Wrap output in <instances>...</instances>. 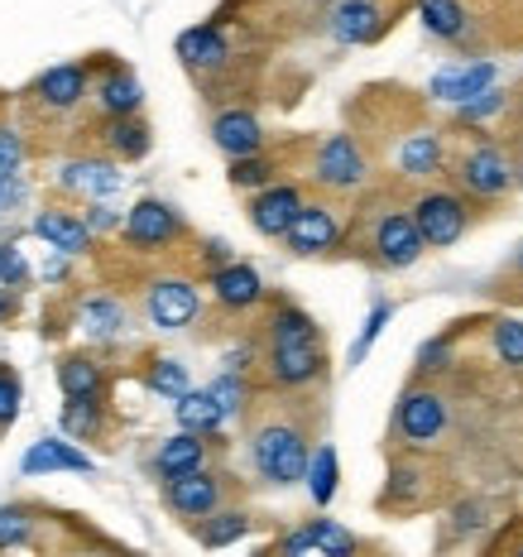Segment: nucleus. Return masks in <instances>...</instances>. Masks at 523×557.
Returning <instances> with one entry per match:
<instances>
[{"label": "nucleus", "instance_id": "nucleus-21", "mask_svg": "<svg viewBox=\"0 0 523 557\" xmlns=\"http://www.w3.org/2000/svg\"><path fill=\"white\" fill-rule=\"evenodd\" d=\"M34 236L49 240L58 255H83L91 246V226L83 216H67V212H39L34 216Z\"/></svg>", "mask_w": 523, "mask_h": 557}, {"label": "nucleus", "instance_id": "nucleus-2", "mask_svg": "<svg viewBox=\"0 0 523 557\" xmlns=\"http://www.w3.org/2000/svg\"><path fill=\"white\" fill-rule=\"evenodd\" d=\"M250 461H254V471H260V481L298 485L312 461L308 433L298 423H260L250 437Z\"/></svg>", "mask_w": 523, "mask_h": 557}, {"label": "nucleus", "instance_id": "nucleus-23", "mask_svg": "<svg viewBox=\"0 0 523 557\" xmlns=\"http://www.w3.org/2000/svg\"><path fill=\"white\" fill-rule=\"evenodd\" d=\"M418 20H423V29L433 34L441 44H461L471 29L466 20V5L461 0H418Z\"/></svg>", "mask_w": 523, "mask_h": 557}, {"label": "nucleus", "instance_id": "nucleus-16", "mask_svg": "<svg viewBox=\"0 0 523 557\" xmlns=\"http://www.w3.org/2000/svg\"><path fill=\"white\" fill-rule=\"evenodd\" d=\"M212 298L231 312H246L254 304H264V278H260L254 264L231 260L226 270H212Z\"/></svg>", "mask_w": 523, "mask_h": 557}, {"label": "nucleus", "instance_id": "nucleus-52", "mask_svg": "<svg viewBox=\"0 0 523 557\" xmlns=\"http://www.w3.org/2000/svg\"><path fill=\"white\" fill-rule=\"evenodd\" d=\"M514 557H523V543H519V548H514Z\"/></svg>", "mask_w": 523, "mask_h": 557}, {"label": "nucleus", "instance_id": "nucleus-36", "mask_svg": "<svg viewBox=\"0 0 523 557\" xmlns=\"http://www.w3.org/2000/svg\"><path fill=\"white\" fill-rule=\"evenodd\" d=\"M490 346L505 366L523 370V318H499L490 327Z\"/></svg>", "mask_w": 523, "mask_h": 557}, {"label": "nucleus", "instance_id": "nucleus-37", "mask_svg": "<svg viewBox=\"0 0 523 557\" xmlns=\"http://www.w3.org/2000/svg\"><path fill=\"white\" fill-rule=\"evenodd\" d=\"M394 322V304L389 298H375V308H370V318H365V327H360V336L351 342V366H360L370 356V346L379 342V332H385Z\"/></svg>", "mask_w": 523, "mask_h": 557}, {"label": "nucleus", "instance_id": "nucleus-49", "mask_svg": "<svg viewBox=\"0 0 523 557\" xmlns=\"http://www.w3.org/2000/svg\"><path fill=\"white\" fill-rule=\"evenodd\" d=\"M87 226H91V231H107V226H115V216L107 212V207H91V212H87Z\"/></svg>", "mask_w": 523, "mask_h": 557}, {"label": "nucleus", "instance_id": "nucleus-3", "mask_svg": "<svg viewBox=\"0 0 523 557\" xmlns=\"http://www.w3.org/2000/svg\"><path fill=\"white\" fill-rule=\"evenodd\" d=\"M394 433L403 437L413 451H427L441 443V433H447V399H441L437 389H403L399 394V409H394Z\"/></svg>", "mask_w": 523, "mask_h": 557}, {"label": "nucleus", "instance_id": "nucleus-33", "mask_svg": "<svg viewBox=\"0 0 523 557\" xmlns=\"http://www.w3.org/2000/svg\"><path fill=\"white\" fill-rule=\"evenodd\" d=\"M145 385L154 389L159 399L178 404L183 394L192 389V380H188V366H183V361H173V356H159V361H149V370H145Z\"/></svg>", "mask_w": 523, "mask_h": 557}, {"label": "nucleus", "instance_id": "nucleus-5", "mask_svg": "<svg viewBox=\"0 0 523 557\" xmlns=\"http://www.w3.org/2000/svg\"><path fill=\"white\" fill-rule=\"evenodd\" d=\"M413 222H418V231H423L427 250H447V246H457V240L466 236V226H471L466 197H457V193H447V188L423 193V197L413 202Z\"/></svg>", "mask_w": 523, "mask_h": 557}, {"label": "nucleus", "instance_id": "nucleus-51", "mask_svg": "<svg viewBox=\"0 0 523 557\" xmlns=\"http://www.w3.org/2000/svg\"><path fill=\"white\" fill-rule=\"evenodd\" d=\"M10 183V178H5ZM5 183H0V207H5Z\"/></svg>", "mask_w": 523, "mask_h": 557}, {"label": "nucleus", "instance_id": "nucleus-39", "mask_svg": "<svg viewBox=\"0 0 523 557\" xmlns=\"http://www.w3.org/2000/svg\"><path fill=\"white\" fill-rule=\"evenodd\" d=\"M505 107H509V97L499 87H490V91H481V97H471L466 107H457V121L461 125H485L490 115H499Z\"/></svg>", "mask_w": 523, "mask_h": 557}, {"label": "nucleus", "instance_id": "nucleus-26", "mask_svg": "<svg viewBox=\"0 0 523 557\" xmlns=\"http://www.w3.org/2000/svg\"><path fill=\"white\" fill-rule=\"evenodd\" d=\"M441 135L433 131H418L409 135L399 145V169H403V178H433V173H441Z\"/></svg>", "mask_w": 523, "mask_h": 557}, {"label": "nucleus", "instance_id": "nucleus-55", "mask_svg": "<svg viewBox=\"0 0 523 557\" xmlns=\"http://www.w3.org/2000/svg\"><path fill=\"white\" fill-rule=\"evenodd\" d=\"M519 145H523V139H519Z\"/></svg>", "mask_w": 523, "mask_h": 557}, {"label": "nucleus", "instance_id": "nucleus-28", "mask_svg": "<svg viewBox=\"0 0 523 557\" xmlns=\"http://www.w3.org/2000/svg\"><path fill=\"white\" fill-rule=\"evenodd\" d=\"M97 101L111 121H125V115H135L139 107H145V87H139L130 73H107L101 87H97Z\"/></svg>", "mask_w": 523, "mask_h": 557}, {"label": "nucleus", "instance_id": "nucleus-6", "mask_svg": "<svg viewBox=\"0 0 523 557\" xmlns=\"http://www.w3.org/2000/svg\"><path fill=\"white\" fill-rule=\"evenodd\" d=\"M365 149L356 145V135H327L312 154V178L322 183L327 193H356L365 183Z\"/></svg>", "mask_w": 523, "mask_h": 557}, {"label": "nucleus", "instance_id": "nucleus-20", "mask_svg": "<svg viewBox=\"0 0 523 557\" xmlns=\"http://www.w3.org/2000/svg\"><path fill=\"white\" fill-rule=\"evenodd\" d=\"M154 467H159V475H164V481H178V475L207 471V437L173 433L169 443H159V451H154Z\"/></svg>", "mask_w": 523, "mask_h": 557}, {"label": "nucleus", "instance_id": "nucleus-24", "mask_svg": "<svg viewBox=\"0 0 523 557\" xmlns=\"http://www.w3.org/2000/svg\"><path fill=\"white\" fill-rule=\"evenodd\" d=\"M83 91H87V67L83 63H58L39 77V97H43V107H53V111L77 107Z\"/></svg>", "mask_w": 523, "mask_h": 557}, {"label": "nucleus", "instance_id": "nucleus-50", "mask_svg": "<svg viewBox=\"0 0 523 557\" xmlns=\"http://www.w3.org/2000/svg\"><path fill=\"white\" fill-rule=\"evenodd\" d=\"M514 270L523 274V246H519V255H514Z\"/></svg>", "mask_w": 523, "mask_h": 557}, {"label": "nucleus", "instance_id": "nucleus-40", "mask_svg": "<svg viewBox=\"0 0 523 557\" xmlns=\"http://www.w3.org/2000/svg\"><path fill=\"white\" fill-rule=\"evenodd\" d=\"M423 485V471L409 467V461H394L389 467V491H385V505H409Z\"/></svg>", "mask_w": 523, "mask_h": 557}, {"label": "nucleus", "instance_id": "nucleus-1", "mask_svg": "<svg viewBox=\"0 0 523 557\" xmlns=\"http://www.w3.org/2000/svg\"><path fill=\"white\" fill-rule=\"evenodd\" d=\"M270 380L284 389H303L322 375L327 356H322V327L312 322L308 308L278 304L270 318V351H264Z\"/></svg>", "mask_w": 523, "mask_h": 557}, {"label": "nucleus", "instance_id": "nucleus-9", "mask_svg": "<svg viewBox=\"0 0 523 557\" xmlns=\"http://www.w3.org/2000/svg\"><path fill=\"white\" fill-rule=\"evenodd\" d=\"M389 15L379 0H336L327 10V34L346 49H360V44H375L385 34Z\"/></svg>", "mask_w": 523, "mask_h": 557}, {"label": "nucleus", "instance_id": "nucleus-19", "mask_svg": "<svg viewBox=\"0 0 523 557\" xmlns=\"http://www.w3.org/2000/svg\"><path fill=\"white\" fill-rule=\"evenodd\" d=\"M63 188L87 197H115L125 188V173L111 159H73V164H63Z\"/></svg>", "mask_w": 523, "mask_h": 557}, {"label": "nucleus", "instance_id": "nucleus-46", "mask_svg": "<svg viewBox=\"0 0 523 557\" xmlns=\"http://www.w3.org/2000/svg\"><path fill=\"white\" fill-rule=\"evenodd\" d=\"M481 529H485V505L481 500L457 505V533H481Z\"/></svg>", "mask_w": 523, "mask_h": 557}, {"label": "nucleus", "instance_id": "nucleus-30", "mask_svg": "<svg viewBox=\"0 0 523 557\" xmlns=\"http://www.w3.org/2000/svg\"><path fill=\"white\" fill-rule=\"evenodd\" d=\"M58 385H63L67 399H101V366L87 361V356H67L58 366Z\"/></svg>", "mask_w": 523, "mask_h": 557}, {"label": "nucleus", "instance_id": "nucleus-38", "mask_svg": "<svg viewBox=\"0 0 523 557\" xmlns=\"http://www.w3.org/2000/svg\"><path fill=\"white\" fill-rule=\"evenodd\" d=\"M63 428H67L73 437H97V433H101V404H97V399H67Z\"/></svg>", "mask_w": 523, "mask_h": 557}, {"label": "nucleus", "instance_id": "nucleus-7", "mask_svg": "<svg viewBox=\"0 0 523 557\" xmlns=\"http://www.w3.org/2000/svg\"><path fill=\"white\" fill-rule=\"evenodd\" d=\"M370 250H375V260L385 264V270H413L427 255V240H423V231H418L413 212H385L375 222V231H370Z\"/></svg>", "mask_w": 523, "mask_h": 557}, {"label": "nucleus", "instance_id": "nucleus-47", "mask_svg": "<svg viewBox=\"0 0 523 557\" xmlns=\"http://www.w3.org/2000/svg\"><path fill=\"white\" fill-rule=\"evenodd\" d=\"M312 553V539H308V524L284 533V543H278V557H308Z\"/></svg>", "mask_w": 523, "mask_h": 557}, {"label": "nucleus", "instance_id": "nucleus-27", "mask_svg": "<svg viewBox=\"0 0 523 557\" xmlns=\"http://www.w3.org/2000/svg\"><path fill=\"white\" fill-rule=\"evenodd\" d=\"M77 327H83L91 342H115V336H125V308L107 294L87 298V304L77 308Z\"/></svg>", "mask_w": 523, "mask_h": 557}, {"label": "nucleus", "instance_id": "nucleus-4", "mask_svg": "<svg viewBox=\"0 0 523 557\" xmlns=\"http://www.w3.org/2000/svg\"><path fill=\"white\" fill-rule=\"evenodd\" d=\"M457 183L471 197H481V202H495V197H505L509 188H519V169L505 149L485 139V145H471L466 154L457 159Z\"/></svg>", "mask_w": 523, "mask_h": 557}, {"label": "nucleus", "instance_id": "nucleus-25", "mask_svg": "<svg viewBox=\"0 0 523 557\" xmlns=\"http://www.w3.org/2000/svg\"><path fill=\"white\" fill-rule=\"evenodd\" d=\"M303 485H308V495H312V505H317V509H327L336 500V485H341V457H336L332 443L312 447V461H308Z\"/></svg>", "mask_w": 523, "mask_h": 557}, {"label": "nucleus", "instance_id": "nucleus-12", "mask_svg": "<svg viewBox=\"0 0 523 557\" xmlns=\"http://www.w3.org/2000/svg\"><path fill=\"white\" fill-rule=\"evenodd\" d=\"M303 207L308 202H303V193H298V183H274V188L250 197V226L260 231V236H270V240H284L288 231H294Z\"/></svg>", "mask_w": 523, "mask_h": 557}, {"label": "nucleus", "instance_id": "nucleus-43", "mask_svg": "<svg viewBox=\"0 0 523 557\" xmlns=\"http://www.w3.org/2000/svg\"><path fill=\"white\" fill-rule=\"evenodd\" d=\"M29 515L25 509H0V548H15V543L29 539Z\"/></svg>", "mask_w": 523, "mask_h": 557}, {"label": "nucleus", "instance_id": "nucleus-13", "mask_svg": "<svg viewBox=\"0 0 523 557\" xmlns=\"http://www.w3.org/2000/svg\"><path fill=\"white\" fill-rule=\"evenodd\" d=\"M284 246L294 255H303V260H312V255H327L341 246V222H336V212L327 202H308L303 212H298L294 231L284 236Z\"/></svg>", "mask_w": 523, "mask_h": 557}, {"label": "nucleus", "instance_id": "nucleus-48", "mask_svg": "<svg viewBox=\"0 0 523 557\" xmlns=\"http://www.w3.org/2000/svg\"><path fill=\"white\" fill-rule=\"evenodd\" d=\"M250 361H254L250 346H236V351H226V370H236V375H246Z\"/></svg>", "mask_w": 523, "mask_h": 557}, {"label": "nucleus", "instance_id": "nucleus-15", "mask_svg": "<svg viewBox=\"0 0 523 557\" xmlns=\"http://www.w3.org/2000/svg\"><path fill=\"white\" fill-rule=\"evenodd\" d=\"M164 500L183 519H212L221 509V475L192 471V475H178V481H164Z\"/></svg>", "mask_w": 523, "mask_h": 557}, {"label": "nucleus", "instance_id": "nucleus-8", "mask_svg": "<svg viewBox=\"0 0 523 557\" xmlns=\"http://www.w3.org/2000/svg\"><path fill=\"white\" fill-rule=\"evenodd\" d=\"M145 312L159 332H183L202 312V294L192 278H154L145 288Z\"/></svg>", "mask_w": 523, "mask_h": 557}, {"label": "nucleus", "instance_id": "nucleus-35", "mask_svg": "<svg viewBox=\"0 0 523 557\" xmlns=\"http://www.w3.org/2000/svg\"><path fill=\"white\" fill-rule=\"evenodd\" d=\"M212 399H216V409L226 413V418H240L246 413V399H250V389H246V375H236V370H221V375L212 380Z\"/></svg>", "mask_w": 523, "mask_h": 557}, {"label": "nucleus", "instance_id": "nucleus-31", "mask_svg": "<svg viewBox=\"0 0 523 557\" xmlns=\"http://www.w3.org/2000/svg\"><path fill=\"white\" fill-rule=\"evenodd\" d=\"M246 533H250V515H246V509H216L212 519H202L197 539H202V548H231V543H240Z\"/></svg>", "mask_w": 523, "mask_h": 557}, {"label": "nucleus", "instance_id": "nucleus-18", "mask_svg": "<svg viewBox=\"0 0 523 557\" xmlns=\"http://www.w3.org/2000/svg\"><path fill=\"white\" fill-rule=\"evenodd\" d=\"M20 471H25V475H53V471L87 475L91 471V457H87V451H77L73 443H63V437H43V443H34L25 451Z\"/></svg>", "mask_w": 523, "mask_h": 557}, {"label": "nucleus", "instance_id": "nucleus-11", "mask_svg": "<svg viewBox=\"0 0 523 557\" xmlns=\"http://www.w3.org/2000/svg\"><path fill=\"white\" fill-rule=\"evenodd\" d=\"M495 83H499V67L490 58H471V63H451V67H441V73H433L427 91H433L441 107H466L471 97L490 91Z\"/></svg>", "mask_w": 523, "mask_h": 557}, {"label": "nucleus", "instance_id": "nucleus-53", "mask_svg": "<svg viewBox=\"0 0 523 557\" xmlns=\"http://www.w3.org/2000/svg\"><path fill=\"white\" fill-rule=\"evenodd\" d=\"M254 557H274V553H254Z\"/></svg>", "mask_w": 523, "mask_h": 557}, {"label": "nucleus", "instance_id": "nucleus-17", "mask_svg": "<svg viewBox=\"0 0 523 557\" xmlns=\"http://www.w3.org/2000/svg\"><path fill=\"white\" fill-rule=\"evenodd\" d=\"M178 58L192 67V73H216V67L231 63V44H226V29L221 25H192L178 34Z\"/></svg>", "mask_w": 523, "mask_h": 557}, {"label": "nucleus", "instance_id": "nucleus-10", "mask_svg": "<svg viewBox=\"0 0 523 557\" xmlns=\"http://www.w3.org/2000/svg\"><path fill=\"white\" fill-rule=\"evenodd\" d=\"M178 236H183V216L159 197H145V202H135L125 212V240L139 250H164Z\"/></svg>", "mask_w": 523, "mask_h": 557}, {"label": "nucleus", "instance_id": "nucleus-22", "mask_svg": "<svg viewBox=\"0 0 523 557\" xmlns=\"http://www.w3.org/2000/svg\"><path fill=\"white\" fill-rule=\"evenodd\" d=\"M173 413H178V433H192V437H212V433H221V423H226L212 389H188L173 404Z\"/></svg>", "mask_w": 523, "mask_h": 557}, {"label": "nucleus", "instance_id": "nucleus-32", "mask_svg": "<svg viewBox=\"0 0 523 557\" xmlns=\"http://www.w3.org/2000/svg\"><path fill=\"white\" fill-rule=\"evenodd\" d=\"M308 539H312V553L317 557H356L360 553V539L346 524H336V519H308Z\"/></svg>", "mask_w": 523, "mask_h": 557}, {"label": "nucleus", "instance_id": "nucleus-44", "mask_svg": "<svg viewBox=\"0 0 523 557\" xmlns=\"http://www.w3.org/2000/svg\"><path fill=\"white\" fill-rule=\"evenodd\" d=\"M20 164H25V145H20L15 131H0V183L15 178Z\"/></svg>", "mask_w": 523, "mask_h": 557}, {"label": "nucleus", "instance_id": "nucleus-29", "mask_svg": "<svg viewBox=\"0 0 523 557\" xmlns=\"http://www.w3.org/2000/svg\"><path fill=\"white\" fill-rule=\"evenodd\" d=\"M107 145H111V154L121 159V164H135V159L149 154L154 135H149V125L139 121V115H125V121H111L107 125Z\"/></svg>", "mask_w": 523, "mask_h": 557}, {"label": "nucleus", "instance_id": "nucleus-34", "mask_svg": "<svg viewBox=\"0 0 523 557\" xmlns=\"http://www.w3.org/2000/svg\"><path fill=\"white\" fill-rule=\"evenodd\" d=\"M231 188H250V193H264V188H274V164L264 154H254V159H231Z\"/></svg>", "mask_w": 523, "mask_h": 557}, {"label": "nucleus", "instance_id": "nucleus-42", "mask_svg": "<svg viewBox=\"0 0 523 557\" xmlns=\"http://www.w3.org/2000/svg\"><path fill=\"white\" fill-rule=\"evenodd\" d=\"M29 278V260L15 240H0V284L5 288H20Z\"/></svg>", "mask_w": 523, "mask_h": 557}, {"label": "nucleus", "instance_id": "nucleus-54", "mask_svg": "<svg viewBox=\"0 0 523 557\" xmlns=\"http://www.w3.org/2000/svg\"><path fill=\"white\" fill-rule=\"evenodd\" d=\"M519 183H523V169H519Z\"/></svg>", "mask_w": 523, "mask_h": 557}, {"label": "nucleus", "instance_id": "nucleus-41", "mask_svg": "<svg viewBox=\"0 0 523 557\" xmlns=\"http://www.w3.org/2000/svg\"><path fill=\"white\" fill-rule=\"evenodd\" d=\"M418 370H423V375L451 370V336H427V342L418 346Z\"/></svg>", "mask_w": 523, "mask_h": 557}, {"label": "nucleus", "instance_id": "nucleus-45", "mask_svg": "<svg viewBox=\"0 0 523 557\" xmlns=\"http://www.w3.org/2000/svg\"><path fill=\"white\" fill-rule=\"evenodd\" d=\"M20 413V380L15 375H0V428H10Z\"/></svg>", "mask_w": 523, "mask_h": 557}, {"label": "nucleus", "instance_id": "nucleus-14", "mask_svg": "<svg viewBox=\"0 0 523 557\" xmlns=\"http://www.w3.org/2000/svg\"><path fill=\"white\" fill-rule=\"evenodd\" d=\"M212 145H216L226 159H254V154H264V125H260V115L246 111V107L216 111V121H212Z\"/></svg>", "mask_w": 523, "mask_h": 557}]
</instances>
